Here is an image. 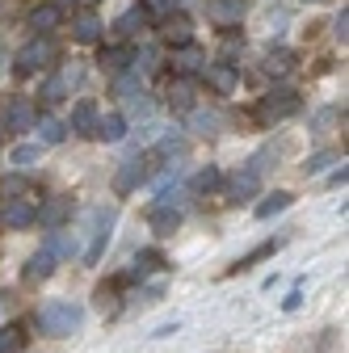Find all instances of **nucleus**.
I'll use <instances>...</instances> for the list:
<instances>
[{
    "instance_id": "1",
    "label": "nucleus",
    "mask_w": 349,
    "mask_h": 353,
    "mask_svg": "<svg viewBox=\"0 0 349 353\" xmlns=\"http://www.w3.org/2000/svg\"><path fill=\"white\" fill-rule=\"evenodd\" d=\"M80 324H84V307L72 303V299H51L38 312V328L47 332V336H72Z\"/></svg>"
},
{
    "instance_id": "2",
    "label": "nucleus",
    "mask_w": 349,
    "mask_h": 353,
    "mask_svg": "<svg viewBox=\"0 0 349 353\" xmlns=\"http://www.w3.org/2000/svg\"><path fill=\"white\" fill-rule=\"evenodd\" d=\"M55 42L51 38H30L26 47L17 51V59H13V68H17V76H38V72H47L51 63H55Z\"/></svg>"
},
{
    "instance_id": "3",
    "label": "nucleus",
    "mask_w": 349,
    "mask_h": 353,
    "mask_svg": "<svg viewBox=\"0 0 349 353\" xmlns=\"http://www.w3.org/2000/svg\"><path fill=\"white\" fill-rule=\"evenodd\" d=\"M114 219H118L114 206H97V210H93V244L84 248V265H97V261L106 256V248H110V232H114Z\"/></svg>"
},
{
    "instance_id": "4",
    "label": "nucleus",
    "mask_w": 349,
    "mask_h": 353,
    "mask_svg": "<svg viewBox=\"0 0 349 353\" xmlns=\"http://www.w3.org/2000/svg\"><path fill=\"white\" fill-rule=\"evenodd\" d=\"M290 114H299V93H295V88H274V93H266L261 105H257L261 122H282Z\"/></svg>"
},
{
    "instance_id": "5",
    "label": "nucleus",
    "mask_w": 349,
    "mask_h": 353,
    "mask_svg": "<svg viewBox=\"0 0 349 353\" xmlns=\"http://www.w3.org/2000/svg\"><path fill=\"white\" fill-rule=\"evenodd\" d=\"M34 223V206L26 198H0V228L5 232H21Z\"/></svg>"
},
{
    "instance_id": "6",
    "label": "nucleus",
    "mask_w": 349,
    "mask_h": 353,
    "mask_svg": "<svg viewBox=\"0 0 349 353\" xmlns=\"http://www.w3.org/2000/svg\"><path fill=\"white\" fill-rule=\"evenodd\" d=\"M34 122H38V110L30 97H13L5 105V114H0V126L5 130H34Z\"/></svg>"
},
{
    "instance_id": "7",
    "label": "nucleus",
    "mask_w": 349,
    "mask_h": 353,
    "mask_svg": "<svg viewBox=\"0 0 349 353\" xmlns=\"http://www.w3.org/2000/svg\"><path fill=\"white\" fill-rule=\"evenodd\" d=\"M72 219V198H47L42 206H34V223H42V228H51V232H59L63 223Z\"/></svg>"
},
{
    "instance_id": "8",
    "label": "nucleus",
    "mask_w": 349,
    "mask_h": 353,
    "mask_svg": "<svg viewBox=\"0 0 349 353\" xmlns=\"http://www.w3.org/2000/svg\"><path fill=\"white\" fill-rule=\"evenodd\" d=\"M72 84H80V68H63V72H55L47 84L38 88V97L47 101V105H55V101H63V97L72 93Z\"/></svg>"
},
{
    "instance_id": "9",
    "label": "nucleus",
    "mask_w": 349,
    "mask_h": 353,
    "mask_svg": "<svg viewBox=\"0 0 349 353\" xmlns=\"http://www.w3.org/2000/svg\"><path fill=\"white\" fill-rule=\"evenodd\" d=\"M148 181V156H135V160H126L114 176V190L118 194H130V190H139Z\"/></svg>"
},
{
    "instance_id": "10",
    "label": "nucleus",
    "mask_w": 349,
    "mask_h": 353,
    "mask_svg": "<svg viewBox=\"0 0 349 353\" xmlns=\"http://www.w3.org/2000/svg\"><path fill=\"white\" fill-rule=\"evenodd\" d=\"M148 228H152L156 236H172V232L181 228V210L168 206V202H156V206L148 210Z\"/></svg>"
},
{
    "instance_id": "11",
    "label": "nucleus",
    "mask_w": 349,
    "mask_h": 353,
    "mask_svg": "<svg viewBox=\"0 0 349 353\" xmlns=\"http://www.w3.org/2000/svg\"><path fill=\"white\" fill-rule=\"evenodd\" d=\"M257 190H261V176L244 164L240 172H232V181H228V202H248V198H257Z\"/></svg>"
},
{
    "instance_id": "12",
    "label": "nucleus",
    "mask_w": 349,
    "mask_h": 353,
    "mask_svg": "<svg viewBox=\"0 0 349 353\" xmlns=\"http://www.w3.org/2000/svg\"><path fill=\"white\" fill-rule=\"evenodd\" d=\"M202 72H206V84L215 88V93H223V97H228V93H236L240 76H236V68H232V63H206Z\"/></svg>"
},
{
    "instance_id": "13",
    "label": "nucleus",
    "mask_w": 349,
    "mask_h": 353,
    "mask_svg": "<svg viewBox=\"0 0 349 353\" xmlns=\"http://www.w3.org/2000/svg\"><path fill=\"white\" fill-rule=\"evenodd\" d=\"M51 274H55V252H51V248H38V252L26 261V270H21L26 282H47Z\"/></svg>"
},
{
    "instance_id": "14",
    "label": "nucleus",
    "mask_w": 349,
    "mask_h": 353,
    "mask_svg": "<svg viewBox=\"0 0 349 353\" xmlns=\"http://www.w3.org/2000/svg\"><path fill=\"white\" fill-rule=\"evenodd\" d=\"M164 101H168V110H194V80H190V76L168 80Z\"/></svg>"
},
{
    "instance_id": "15",
    "label": "nucleus",
    "mask_w": 349,
    "mask_h": 353,
    "mask_svg": "<svg viewBox=\"0 0 349 353\" xmlns=\"http://www.w3.org/2000/svg\"><path fill=\"white\" fill-rule=\"evenodd\" d=\"M93 139H101V143L126 139V118H122V114H97V122H93Z\"/></svg>"
},
{
    "instance_id": "16",
    "label": "nucleus",
    "mask_w": 349,
    "mask_h": 353,
    "mask_svg": "<svg viewBox=\"0 0 349 353\" xmlns=\"http://www.w3.org/2000/svg\"><path fill=\"white\" fill-rule=\"evenodd\" d=\"M244 9H248V0H206V13H210V21H219V26H232V21H240V17H244Z\"/></svg>"
},
{
    "instance_id": "17",
    "label": "nucleus",
    "mask_w": 349,
    "mask_h": 353,
    "mask_svg": "<svg viewBox=\"0 0 349 353\" xmlns=\"http://www.w3.org/2000/svg\"><path fill=\"white\" fill-rule=\"evenodd\" d=\"M59 21H63V9H55V5H34L30 9V26L38 30V38H51V30H59Z\"/></svg>"
},
{
    "instance_id": "18",
    "label": "nucleus",
    "mask_w": 349,
    "mask_h": 353,
    "mask_svg": "<svg viewBox=\"0 0 349 353\" xmlns=\"http://www.w3.org/2000/svg\"><path fill=\"white\" fill-rule=\"evenodd\" d=\"M72 38H76V42H97V38H101V17H97L93 9H80V13L72 17Z\"/></svg>"
},
{
    "instance_id": "19",
    "label": "nucleus",
    "mask_w": 349,
    "mask_h": 353,
    "mask_svg": "<svg viewBox=\"0 0 349 353\" xmlns=\"http://www.w3.org/2000/svg\"><path fill=\"white\" fill-rule=\"evenodd\" d=\"M164 42H172V47H190V42H194V26H190V17L168 13V17H164Z\"/></svg>"
},
{
    "instance_id": "20",
    "label": "nucleus",
    "mask_w": 349,
    "mask_h": 353,
    "mask_svg": "<svg viewBox=\"0 0 349 353\" xmlns=\"http://www.w3.org/2000/svg\"><path fill=\"white\" fill-rule=\"evenodd\" d=\"M164 265V256H160V248H143V252H135V261H130V270H126V282H139V278H148V274H156Z\"/></svg>"
},
{
    "instance_id": "21",
    "label": "nucleus",
    "mask_w": 349,
    "mask_h": 353,
    "mask_svg": "<svg viewBox=\"0 0 349 353\" xmlns=\"http://www.w3.org/2000/svg\"><path fill=\"white\" fill-rule=\"evenodd\" d=\"M34 130H38V148H55V143H63V135H68V126L59 122V118H38L34 122Z\"/></svg>"
},
{
    "instance_id": "22",
    "label": "nucleus",
    "mask_w": 349,
    "mask_h": 353,
    "mask_svg": "<svg viewBox=\"0 0 349 353\" xmlns=\"http://www.w3.org/2000/svg\"><path fill=\"white\" fill-rule=\"evenodd\" d=\"M219 126H223V118L215 114V110H190V130L194 135H219Z\"/></svg>"
},
{
    "instance_id": "23",
    "label": "nucleus",
    "mask_w": 349,
    "mask_h": 353,
    "mask_svg": "<svg viewBox=\"0 0 349 353\" xmlns=\"http://www.w3.org/2000/svg\"><path fill=\"white\" fill-rule=\"evenodd\" d=\"M206 59H202V51L194 47V42H190V47H177V51H172V68H177V76H190V72H198Z\"/></svg>"
},
{
    "instance_id": "24",
    "label": "nucleus",
    "mask_w": 349,
    "mask_h": 353,
    "mask_svg": "<svg viewBox=\"0 0 349 353\" xmlns=\"http://www.w3.org/2000/svg\"><path fill=\"white\" fill-rule=\"evenodd\" d=\"M122 286H126V274H122V278H114V282H101V286H97V294H93V299H97V307H101L106 316H114V312H118V290H122Z\"/></svg>"
},
{
    "instance_id": "25",
    "label": "nucleus",
    "mask_w": 349,
    "mask_h": 353,
    "mask_svg": "<svg viewBox=\"0 0 349 353\" xmlns=\"http://www.w3.org/2000/svg\"><path fill=\"white\" fill-rule=\"evenodd\" d=\"M219 185H223V172L215 168V164L198 168V172H194V181H190V190H194V194H215Z\"/></svg>"
},
{
    "instance_id": "26",
    "label": "nucleus",
    "mask_w": 349,
    "mask_h": 353,
    "mask_svg": "<svg viewBox=\"0 0 349 353\" xmlns=\"http://www.w3.org/2000/svg\"><path fill=\"white\" fill-rule=\"evenodd\" d=\"M97 63H101L106 72H114V76H122V72L130 68V51H126V47H101V55H97Z\"/></svg>"
},
{
    "instance_id": "27",
    "label": "nucleus",
    "mask_w": 349,
    "mask_h": 353,
    "mask_svg": "<svg viewBox=\"0 0 349 353\" xmlns=\"http://www.w3.org/2000/svg\"><path fill=\"white\" fill-rule=\"evenodd\" d=\"M114 30H118L122 38H135L139 30H148V13H143V9H126V13L114 21Z\"/></svg>"
},
{
    "instance_id": "28",
    "label": "nucleus",
    "mask_w": 349,
    "mask_h": 353,
    "mask_svg": "<svg viewBox=\"0 0 349 353\" xmlns=\"http://www.w3.org/2000/svg\"><path fill=\"white\" fill-rule=\"evenodd\" d=\"M93 122H97V105L93 101H80L72 110V130L76 135H93Z\"/></svg>"
},
{
    "instance_id": "29",
    "label": "nucleus",
    "mask_w": 349,
    "mask_h": 353,
    "mask_svg": "<svg viewBox=\"0 0 349 353\" xmlns=\"http://www.w3.org/2000/svg\"><path fill=\"white\" fill-rule=\"evenodd\" d=\"M290 202H295V194H286V190H274L266 202H257V219H274V214H278V210H286Z\"/></svg>"
},
{
    "instance_id": "30",
    "label": "nucleus",
    "mask_w": 349,
    "mask_h": 353,
    "mask_svg": "<svg viewBox=\"0 0 349 353\" xmlns=\"http://www.w3.org/2000/svg\"><path fill=\"white\" fill-rule=\"evenodd\" d=\"M38 160H42V148H38V143H17V148L9 152V164H13V168H34Z\"/></svg>"
},
{
    "instance_id": "31",
    "label": "nucleus",
    "mask_w": 349,
    "mask_h": 353,
    "mask_svg": "<svg viewBox=\"0 0 349 353\" xmlns=\"http://www.w3.org/2000/svg\"><path fill=\"white\" fill-rule=\"evenodd\" d=\"M21 349H26V324L0 328V353H21Z\"/></svg>"
},
{
    "instance_id": "32",
    "label": "nucleus",
    "mask_w": 349,
    "mask_h": 353,
    "mask_svg": "<svg viewBox=\"0 0 349 353\" xmlns=\"http://www.w3.org/2000/svg\"><path fill=\"white\" fill-rule=\"evenodd\" d=\"M47 248H51L55 256H76V252H80V236H76V232H63V228H59V232H55V240H51Z\"/></svg>"
},
{
    "instance_id": "33",
    "label": "nucleus",
    "mask_w": 349,
    "mask_h": 353,
    "mask_svg": "<svg viewBox=\"0 0 349 353\" xmlns=\"http://www.w3.org/2000/svg\"><path fill=\"white\" fill-rule=\"evenodd\" d=\"M130 63H135V72H156L160 68V51L156 47H139V51H130Z\"/></svg>"
},
{
    "instance_id": "34",
    "label": "nucleus",
    "mask_w": 349,
    "mask_h": 353,
    "mask_svg": "<svg viewBox=\"0 0 349 353\" xmlns=\"http://www.w3.org/2000/svg\"><path fill=\"white\" fill-rule=\"evenodd\" d=\"M114 88H118L126 101H130V97H139V93H143V88H139V72H122V76L114 80Z\"/></svg>"
},
{
    "instance_id": "35",
    "label": "nucleus",
    "mask_w": 349,
    "mask_h": 353,
    "mask_svg": "<svg viewBox=\"0 0 349 353\" xmlns=\"http://www.w3.org/2000/svg\"><path fill=\"white\" fill-rule=\"evenodd\" d=\"M290 63H295V55H290V51H270L266 72H270V76H282V72H290Z\"/></svg>"
},
{
    "instance_id": "36",
    "label": "nucleus",
    "mask_w": 349,
    "mask_h": 353,
    "mask_svg": "<svg viewBox=\"0 0 349 353\" xmlns=\"http://www.w3.org/2000/svg\"><path fill=\"white\" fill-rule=\"evenodd\" d=\"M181 152H186V139H181V135H160L156 156H181Z\"/></svg>"
},
{
    "instance_id": "37",
    "label": "nucleus",
    "mask_w": 349,
    "mask_h": 353,
    "mask_svg": "<svg viewBox=\"0 0 349 353\" xmlns=\"http://www.w3.org/2000/svg\"><path fill=\"white\" fill-rule=\"evenodd\" d=\"M274 248H278V240H270V244H261V248H252L248 256H240V261H236V270H248V265H257L261 256H270Z\"/></svg>"
},
{
    "instance_id": "38",
    "label": "nucleus",
    "mask_w": 349,
    "mask_h": 353,
    "mask_svg": "<svg viewBox=\"0 0 349 353\" xmlns=\"http://www.w3.org/2000/svg\"><path fill=\"white\" fill-rule=\"evenodd\" d=\"M332 160H337L332 152H316V156H312L308 164H303V172H308V176H316V172H324V168H328Z\"/></svg>"
},
{
    "instance_id": "39",
    "label": "nucleus",
    "mask_w": 349,
    "mask_h": 353,
    "mask_svg": "<svg viewBox=\"0 0 349 353\" xmlns=\"http://www.w3.org/2000/svg\"><path fill=\"white\" fill-rule=\"evenodd\" d=\"M143 13H160V17H168V13H177V0H148Z\"/></svg>"
},
{
    "instance_id": "40",
    "label": "nucleus",
    "mask_w": 349,
    "mask_h": 353,
    "mask_svg": "<svg viewBox=\"0 0 349 353\" xmlns=\"http://www.w3.org/2000/svg\"><path fill=\"white\" fill-rule=\"evenodd\" d=\"M332 118H337V110H320V114L312 118V130H316V135H320V130H324V126H328Z\"/></svg>"
},
{
    "instance_id": "41",
    "label": "nucleus",
    "mask_w": 349,
    "mask_h": 353,
    "mask_svg": "<svg viewBox=\"0 0 349 353\" xmlns=\"http://www.w3.org/2000/svg\"><path fill=\"white\" fill-rule=\"evenodd\" d=\"M160 294H164V286H160V282H152V286H148V290H143V303H156V299H160Z\"/></svg>"
},
{
    "instance_id": "42",
    "label": "nucleus",
    "mask_w": 349,
    "mask_h": 353,
    "mask_svg": "<svg viewBox=\"0 0 349 353\" xmlns=\"http://www.w3.org/2000/svg\"><path fill=\"white\" fill-rule=\"evenodd\" d=\"M345 26H349V13L341 9V13H337V38H341V42H345Z\"/></svg>"
},
{
    "instance_id": "43",
    "label": "nucleus",
    "mask_w": 349,
    "mask_h": 353,
    "mask_svg": "<svg viewBox=\"0 0 349 353\" xmlns=\"http://www.w3.org/2000/svg\"><path fill=\"white\" fill-rule=\"evenodd\" d=\"M299 303H303V294H299V290H290V294H286V312H295Z\"/></svg>"
},
{
    "instance_id": "44",
    "label": "nucleus",
    "mask_w": 349,
    "mask_h": 353,
    "mask_svg": "<svg viewBox=\"0 0 349 353\" xmlns=\"http://www.w3.org/2000/svg\"><path fill=\"white\" fill-rule=\"evenodd\" d=\"M51 5H55V9H63V5H72V0H51Z\"/></svg>"
},
{
    "instance_id": "45",
    "label": "nucleus",
    "mask_w": 349,
    "mask_h": 353,
    "mask_svg": "<svg viewBox=\"0 0 349 353\" xmlns=\"http://www.w3.org/2000/svg\"><path fill=\"white\" fill-rule=\"evenodd\" d=\"M0 312H5V303H0Z\"/></svg>"
},
{
    "instance_id": "46",
    "label": "nucleus",
    "mask_w": 349,
    "mask_h": 353,
    "mask_svg": "<svg viewBox=\"0 0 349 353\" xmlns=\"http://www.w3.org/2000/svg\"><path fill=\"white\" fill-rule=\"evenodd\" d=\"M0 130H5V126H0Z\"/></svg>"
}]
</instances>
